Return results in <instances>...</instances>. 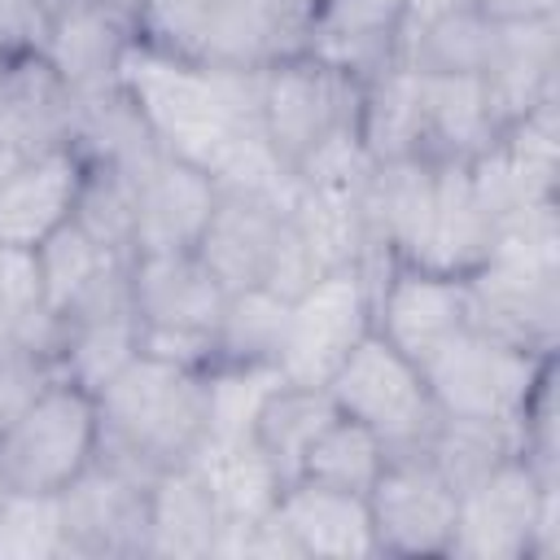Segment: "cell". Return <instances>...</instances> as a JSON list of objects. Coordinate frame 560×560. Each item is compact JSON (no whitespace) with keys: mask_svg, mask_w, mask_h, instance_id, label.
Returning <instances> with one entry per match:
<instances>
[{"mask_svg":"<svg viewBox=\"0 0 560 560\" xmlns=\"http://www.w3.org/2000/svg\"><path fill=\"white\" fill-rule=\"evenodd\" d=\"M459 494L420 451H394L368 490L381 556H446Z\"/></svg>","mask_w":560,"mask_h":560,"instance_id":"10","label":"cell"},{"mask_svg":"<svg viewBox=\"0 0 560 560\" xmlns=\"http://www.w3.org/2000/svg\"><path fill=\"white\" fill-rule=\"evenodd\" d=\"M494 48V22L477 4L442 9L424 22L402 26L398 61L420 74H481Z\"/></svg>","mask_w":560,"mask_h":560,"instance_id":"27","label":"cell"},{"mask_svg":"<svg viewBox=\"0 0 560 560\" xmlns=\"http://www.w3.org/2000/svg\"><path fill=\"white\" fill-rule=\"evenodd\" d=\"M284 372L276 363H214L206 368V438L201 442H245L254 438L262 402L276 394Z\"/></svg>","mask_w":560,"mask_h":560,"instance_id":"32","label":"cell"},{"mask_svg":"<svg viewBox=\"0 0 560 560\" xmlns=\"http://www.w3.org/2000/svg\"><path fill=\"white\" fill-rule=\"evenodd\" d=\"M372 328L411 363H424L438 346L468 328L464 276L394 262L372 280Z\"/></svg>","mask_w":560,"mask_h":560,"instance_id":"14","label":"cell"},{"mask_svg":"<svg viewBox=\"0 0 560 560\" xmlns=\"http://www.w3.org/2000/svg\"><path fill=\"white\" fill-rule=\"evenodd\" d=\"M105 254L131 262L136 254V188L131 175L114 162H88L79 201L70 214Z\"/></svg>","mask_w":560,"mask_h":560,"instance_id":"34","label":"cell"},{"mask_svg":"<svg viewBox=\"0 0 560 560\" xmlns=\"http://www.w3.org/2000/svg\"><path fill=\"white\" fill-rule=\"evenodd\" d=\"M284 324H289L284 298L267 289L228 293L214 328V363H276L284 346Z\"/></svg>","mask_w":560,"mask_h":560,"instance_id":"33","label":"cell"},{"mask_svg":"<svg viewBox=\"0 0 560 560\" xmlns=\"http://www.w3.org/2000/svg\"><path fill=\"white\" fill-rule=\"evenodd\" d=\"M560 52V18L529 22H494V48L481 70L486 101L494 122H512L538 101L556 96V57Z\"/></svg>","mask_w":560,"mask_h":560,"instance_id":"21","label":"cell"},{"mask_svg":"<svg viewBox=\"0 0 560 560\" xmlns=\"http://www.w3.org/2000/svg\"><path fill=\"white\" fill-rule=\"evenodd\" d=\"M74 101L44 57H22L0 70V144L13 158H31L70 144Z\"/></svg>","mask_w":560,"mask_h":560,"instance_id":"23","label":"cell"},{"mask_svg":"<svg viewBox=\"0 0 560 560\" xmlns=\"http://www.w3.org/2000/svg\"><path fill=\"white\" fill-rule=\"evenodd\" d=\"M96 455L153 481L162 468L192 459L206 438V372L136 354L96 394Z\"/></svg>","mask_w":560,"mask_h":560,"instance_id":"2","label":"cell"},{"mask_svg":"<svg viewBox=\"0 0 560 560\" xmlns=\"http://www.w3.org/2000/svg\"><path fill=\"white\" fill-rule=\"evenodd\" d=\"M127 289L140 319V354L197 372L214 368V328L228 289L192 249L136 254L127 262Z\"/></svg>","mask_w":560,"mask_h":560,"instance_id":"3","label":"cell"},{"mask_svg":"<svg viewBox=\"0 0 560 560\" xmlns=\"http://www.w3.org/2000/svg\"><path fill=\"white\" fill-rule=\"evenodd\" d=\"M420 153L433 162H472L499 136L481 74H420Z\"/></svg>","mask_w":560,"mask_h":560,"instance_id":"25","label":"cell"},{"mask_svg":"<svg viewBox=\"0 0 560 560\" xmlns=\"http://www.w3.org/2000/svg\"><path fill=\"white\" fill-rule=\"evenodd\" d=\"M219 508L192 459L162 468L149 481V542L144 556L162 560H201L214 556Z\"/></svg>","mask_w":560,"mask_h":560,"instance_id":"24","label":"cell"},{"mask_svg":"<svg viewBox=\"0 0 560 560\" xmlns=\"http://www.w3.org/2000/svg\"><path fill=\"white\" fill-rule=\"evenodd\" d=\"M13 162H18V158H13V153H9V149H4V144H0V175H4V171H9V166H13Z\"/></svg>","mask_w":560,"mask_h":560,"instance_id":"43","label":"cell"},{"mask_svg":"<svg viewBox=\"0 0 560 560\" xmlns=\"http://www.w3.org/2000/svg\"><path fill=\"white\" fill-rule=\"evenodd\" d=\"M192 464L201 468L214 508H219V542L214 556H241L245 534L271 516L284 481L271 468V459L262 455V446L254 438L245 442H201Z\"/></svg>","mask_w":560,"mask_h":560,"instance_id":"19","label":"cell"},{"mask_svg":"<svg viewBox=\"0 0 560 560\" xmlns=\"http://www.w3.org/2000/svg\"><path fill=\"white\" fill-rule=\"evenodd\" d=\"M0 499H4V481H0Z\"/></svg>","mask_w":560,"mask_h":560,"instance_id":"44","label":"cell"},{"mask_svg":"<svg viewBox=\"0 0 560 560\" xmlns=\"http://www.w3.org/2000/svg\"><path fill=\"white\" fill-rule=\"evenodd\" d=\"M551 368L556 354L512 346L481 328H459L420 363L433 407L472 420H521Z\"/></svg>","mask_w":560,"mask_h":560,"instance_id":"6","label":"cell"},{"mask_svg":"<svg viewBox=\"0 0 560 560\" xmlns=\"http://www.w3.org/2000/svg\"><path fill=\"white\" fill-rule=\"evenodd\" d=\"M118 88L131 96L162 153L192 162L214 179L232 153L262 131L258 70L197 66L136 35L118 61Z\"/></svg>","mask_w":560,"mask_h":560,"instance_id":"1","label":"cell"},{"mask_svg":"<svg viewBox=\"0 0 560 560\" xmlns=\"http://www.w3.org/2000/svg\"><path fill=\"white\" fill-rule=\"evenodd\" d=\"M101 446V420L96 398L52 376L4 429H0V481L4 490H35V494H61Z\"/></svg>","mask_w":560,"mask_h":560,"instance_id":"4","label":"cell"},{"mask_svg":"<svg viewBox=\"0 0 560 560\" xmlns=\"http://www.w3.org/2000/svg\"><path fill=\"white\" fill-rule=\"evenodd\" d=\"M359 96H363V79L311 57L306 48L276 57L258 70L262 136L293 175L328 140L359 127Z\"/></svg>","mask_w":560,"mask_h":560,"instance_id":"5","label":"cell"},{"mask_svg":"<svg viewBox=\"0 0 560 560\" xmlns=\"http://www.w3.org/2000/svg\"><path fill=\"white\" fill-rule=\"evenodd\" d=\"M131 188H136V254L192 249L219 201L214 175L162 149L131 171Z\"/></svg>","mask_w":560,"mask_h":560,"instance_id":"16","label":"cell"},{"mask_svg":"<svg viewBox=\"0 0 560 560\" xmlns=\"http://www.w3.org/2000/svg\"><path fill=\"white\" fill-rule=\"evenodd\" d=\"M372 332V276L363 262L324 271L289 302L280 372L298 385H328L346 354Z\"/></svg>","mask_w":560,"mask_h":560,"instance_id":"8","label":"cell"},{"mask_svg":"<svg viewBox=\"0 0 560 560\" xmlns=\"http://www.w3.org/2000/svg\"><path fill=\"white\" fill-rule=\"evenodd\" d=\"M490 22H529V18H556L560 0H472Z\"/></svg>","mask_w":560,"mask_h":560,"instance_id":"41","label":"cell"},{"mask_svg":"<svg viewBox=\"0 0 560 560\" xmlns=\"http://www.w3.org/2000/svg\"><path fill=\"white\" fill-rule=\"evenodd\" d=\"M88 158L74 144H57L18 158L0 175V245L35 249L48 232L70 223Z\"/></svg>","mask_w":560,"mask_h":560,"instance_id":"17","label":"cell"},{"mask_svg":"<svg viewBox=\"0 0 560 560\" xmlns=\"http://www.w3.org/2000/svg\"><path fill=\"white\" fill-rule=\"evenodd\" d=\"M468 328L503 337L512 346L556 354L560 332V267L486 254L468 276Z\"/></svg>","mask_w":560,"mask_h":560,"instance_id":"11","label":"cell"},{"mask_svg":"<svg viewBox=\"0 0 560 560\" xmlns=\"http://www.w3.org/2000/svg\"><path fill=\"white\" fill-rule=\"evenodd\" d=\"M223 9H228V0H140L136 35L171 57L201 66Z\"/></svg>","mask_w":560,"mask_h":560,"instance_id":"37","label":"cell"},{"mask_svg":"<svg viewBox=\"0 0 560 560\" xmlns=\"http://www.w3.org/2000/svg\"><path fill=\"white\" fill-rule=\"evenodd\" d=\"M521 420H472V416H442L424 442V455L438 464V472L459 490L481 481L503 459L521 455Z\"/></svg>","mask_w":560,"mask_h":560,"instance_id":"31","label":"cell"},{"mask_svg":"<svg viewBox=\"0 0 560 560\" xmlns=\"http://www.w3.org/2000/svg\"><path fill=\"white\" fill-rule=\"evenodd\" d=\"M35 267H39V289H44V306L61 319L66 306L109 267H122V258L105 254L74 219L61 223L57 232H48L35 245Z\"/></svg>","mask_w":560,"mask_h":560,"instance_id":"36","label":"cell"},{"mask_svg":"<svg viewBox=\"0 0 560 560\" xmlns=\"http://www.w3.org/2000/svg\"><path fill=\"white\" fill-rule=\"evenodd\" d=\"M140 354V319L131 311L127 262L101 271L61 315L57 372L92 398Z\"/></svg>","mask_w":560,"mask_h":560,"instance_id":"12","label":"cell"},{"mask_svg":"<svg viewBox=\"0 0 560 560\" xmlns=\"http://www.w3.org/2000/svg\"><path fill=\"white\" fill-rule=\"evenodd\" d=\"M48 31L44 0H0V61L39 57Z\"/></svg>","mask_w":560,"mask_h":560,"instance_id":"40","label":"cell"},{"mask_svg":"<svg viewBox=\"0 0 560 560\" xmlns=\"http://www.w3.org/2000/svg\"><path fill=\"white\" fill-rule=\"evenodd\" d=\"M389 451L385 442L363 429L359 420L350 416H332V424L311 442L306 459H302V477L306 481H319V486H332V490H354V494H368L372 481L381 477Z\"/></svg>","mask_w":560,"mask_h":560,"instance_id":"35","label":"cell"},{"mask_svg":"<svg viewBox=\"0 0 560 560\" xmlns=\"http://www.w3.org/2000/svg\"><path fill=\"white\" fill-rule=\"evenodd\" d=\"M490 214L477 201L468 162H438V188L429 210V232L416 267H433L446 276H468L490 254Z\"/></svg>","mask_w":560,"mask_h":560,"instance_id":"26","label":"cell"},{"mask_svg":"<svg viewBox=\"0 0 560 560\" xmlns=\"http://www.w3.org/2000/svg\"><path fill=\"white\" fill-rule=\"evenodd\" d=\"M407 26V0H306V52L354 74L372 79L398 61Z\"/></svg>","mask_w":560,"mask_h":560,"instance_id":"18","label":"cell"},{"mask_svg":"<svg viewBox=\"0 0 560 560\" xmlns=\"http://www.w3.org/2000/svg\"><path fill=\"white\" fill-rule=\"evenodd\" d=\"M13 354H22V337H18V319H13V311L0 302V363L13 359Z\"/></svg>","mask_w":560,"mask_h":560,"instance_id":"42","label":"cell"},{"mask_svg":"<svg viewBox=\"0 0 560 560\" xmlns=\"http://www.w3.org/2000/svg\"><path fill=\"white\" fill-rule=\"evenodd\" d=\"M57 499L66 521V556H144L149 477L96 455Z\"/></svg>","mask_w":560,"mask_h":560,"instance_id":"13","label":"cell"},{"mask_svg":"<svg viewBox=\"0 0 560 560\" xmlns=\"http://www.w3.org/2000/svg\"><path fill=\"white\" fill-rule=\"evenodd\" d=\"M136 39V13L109 0H57L48 4L44 66L70 96H92L118 83V61Z\"/></svg>","mask_w":560,"mask_h":560,"instance_id":"15","label":"cell"},{"mask_svg":"<svg viewBox=\"0 0 560 560\" xmlns=\"http://www.w3.org/2000/svg\"><path fill=\"white\" fill-rule=\"evenodd\" d=\"M324 276L319 258L311 254V245L298 236V228L289 223V214L280 219V232H276V245H271V258H267V271H262V284L267 293L293 302L298 293H306L315 280Z\"/></svg>","mask_w":560,"mask_h":560,"instance_id":"39","label":"cell"},{"mask_svg":"<svg viewBox=\"0 0 560 560\" xmlns=\"http://www.w3.org/2000/svg\"><path fill=\"white\" fill-rule=\"evenodd\" d=\"M420 70L407 61H389L372 79H363L359 96V140L372 162L420 153Z\"/></svg>","mask_w":560,"mask_h":560,"instance_id":"30","label":"cell"},{"mask_svg":"<svg viewBox=\"0 0 560 560\" xmlns=\"http://www.w3.org/2000/svg\"><path fill=\"white\" fill-rule=\"evenodd\" d=\"M332 416H337V402L324 385L280 381L276 394L262 402L254 442L262 446V455L271 459V468L280 472L284 486L302 477V459H306L311 442L332 424Z\"/></svg>","mask_w":560,"mask_h":560,"instance_id":"29","label":"cell"},{"mask_svg":"<svg viewBox=\"0 0 560 560\" xmlns=\"http://www.w3.org/2000/svg\"><path fill=\"white\" fill-rule=\"evenodd\" d=\"M359 188L363 184H302L298 179L293 206L284 210L324 271L346 267V262H363V254H368Z\"/></svg>","mask_w":560,"mask_h":560,"instance_id":"28","label":"cell"},{"mask_svg":"<svg viewBox=\"0 0 560 560\" xmlns=\"http://www.w3.org/2000/svg\"><path fill=\"white\" fill-rule=\"evenodd\" d=\"M66 556V521L57 494L4 490L0 499V560H52Z\"/></svg>","mask_w":560,"mask_h":560,"instance_id":"38","label":"cell"},{"mask_svg":"<svg viewBox=\"0 0 560 560\" xmlns=\"http://www.w3.org/2000/svg\"><path fill=\"white\" fill-rule=\"evenodd\" d=\"M280 219H284V210H276L258 197L219 188V201H214L192 254L210 267V276L228 293L258 289L267 258H271V245H276V232H280Z\"/></svg>","mask_w":560,"mask_h":560,"instance_id":"22","label":"cell"},{"mask_svg":"<svg viewBox=\"0 0 560 560\" xmlns=\"http://www.w3.org/2000/svg\"><path fill=\"white\" fill-rule=\"evenodd\" d=\"M341 416L372 429L385 451H420L438 424V407L429 398L420 363L394 350L376 328L346 354V363L324 385Z\"/></svg>","mask_w":560,"mask_h":560,"instance_id":"7","label":"cell"},{"mask_svg":"<svg viewBox=\"0 0 560 560\" xmlns=\"http://www.w3.org/2000/svg\"><path fill=\"white\" fill-rule=\"evenodd\" d=\"M276 516L284 521L302 560H363L381 556L372 534L368 494L332 490L319 481H289L276 499Z\"/></svg>","mask_w":560,"mask_h":560,"instance_id":"20","label":"cell"},{"mask_svg":"<svg viewBox=\"0 0 560 560\" xmlns=\"http://www.w3.org/2000/svg\"><path fill=\"white\" fill-rule=\"evenodd\" d=\"M556 477H542L525 455L503 459L481 481L459 490L451 551L459 560H529L542 499L556 490Z\"/></svg>","mask_w":560,"mask_h":560,"instance_id":"9","label":"cell"}]
</instances>
